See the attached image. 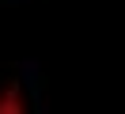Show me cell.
<instances>
[{"label": "cell", "mask_w": 125, "mask_h": 114, "mask_svg": "<svg viewBox=\"0 0 125 114\" xmlns=\"http://www.w3.org/2000/svg\"><path fill=\"white\" fill-rule=\"evenodd\" d=\"M23 110H27L23 91H19L15 84H8V88L0 91V114H23Z\"/></svg>", "instance_id": "obj_1"}]
</instances>
